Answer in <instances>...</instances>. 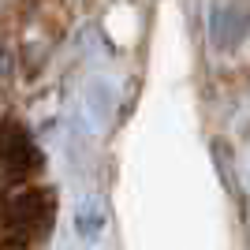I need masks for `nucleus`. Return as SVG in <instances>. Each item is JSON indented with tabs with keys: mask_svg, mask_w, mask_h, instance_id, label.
<instances>
[{
	"mask_svg": "<svg viewBox=\"0 0 250 250\" xmlns=\"http://www.w3.org/2000/svg\"><path fill=\"white\" fill-rule=\"evenodd\" d=\"M56 220V194L49 187H11L0 198V243L30 250L49 235Z\"/></svg>",
	"mask_w": 250,
	"mask_h": 250,
	"instance_id": "nucleus-1",
	"label": "nucleus"
},
{
	"mask_svg": "<svg viewBox=\"0 0 250 250\" xmlns=\"http://www.w3.org/2000/svg\"><path fill=\"white\" fill-rule=\"evenodd\" d=\"M42 168V149L34 146L30 131L15 120L0 124V187H19Z\"/></svg>",
	"mask_w": 250,
	"mask_h": 250,
	"instance_id": "nucleus-2",
	"label": "nucleus"
},
{
	"mask_svg": "<svg viewBox=\"0 0 250 250\" xmlns=\"http://www.w3.org/2000/svg\"><path fill=\"white\" fill-rule=\"evenodd\" d=\"M250 34V0H213L209 38L217 49H239Z\"/></svg>",
	"mask_w": 250,
	"mask_h": 250,
	"instance_id": "nucleus-3",
	"label": "nucleus"
},
{
	"mask_svg": "<svg viewBox=\"0 0 250 250\" xmlns=\"http://www.w3.org/2000/svg\"><path fill=\"white\" fill-rule=\"evenodd\" d=\"M104 228V213L97 202H86L83 209H79V235H86V239H97V231Z\"/></svg>",
	"mask_w": 250,
	"mask_h": 250,
	"instance_id": "nucleus-4",
	"label": "nucleus"
},
{
	"mask_svg": "<svg viewBox=\"0 0 250 250\" xmlns=\"http://www.w3.org/2000/svg\"><path fill=\"white\" fill-rule=\"evenodd\" d=\"M11 71H15V52L8 45H0V83H8Z\"/></svg>",
	"mask_w": 250,
	"mask_h": 250,
	"instance_id": "nucleus-5",
	"label": "nucleus"
}]
</instances>
